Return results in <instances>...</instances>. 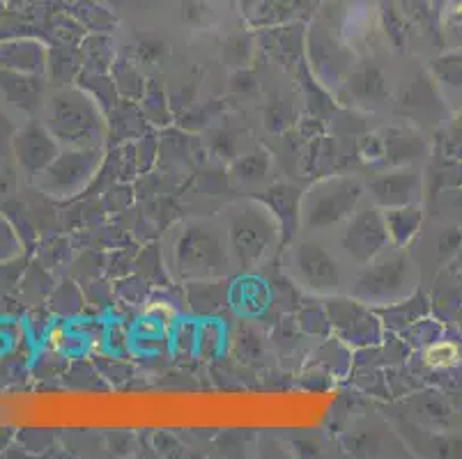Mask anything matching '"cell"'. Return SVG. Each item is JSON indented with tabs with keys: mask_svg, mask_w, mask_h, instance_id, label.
I'll return each instance as SVG.
<instances>
[{
	"mask_svg": "<svg viewBox=\"0 0 462 459\" xmlns=\"http://www.w3.org/2000/svg\"><path fill=\"white\" fill-rule=\"evenodd\" d=\"M368 200V184L355 175L318 179L304 191L297 209V225L304 234L336 236Z\"/></svg>",
	"mask_w": 462,
	"mask_h": 459,
	"instance_id": "4",
	"label": "cell"
},
{
	"mask_svg": "<svg viewBox=\"0 0 462 459\" xmlns=\"http://www.w3.org/2000/svg\"><path fill=\"white\" fill-rule=\"evenodd\" d=\"M283 271L297 287L320 296H345L352 264L334 236L304 234L283 253Z\"/></svg>",
	"mask_w": 462,
	"mask_h": 459,
	"instance_id": "1",
	"label": "cell"
},
{
	"mask_svg": "<svg viewBox=\"0 0 462 459\" xmlns=\"http://www.w3.org/2000/svg\"><path fill=\"white\" fill-rule=\"evenodd\" d=\"M412 289V264L401 246H394L371 262L352 269L345 296L359 306H391Z\"/></svg>",
	"mask_w": 462,
	"mask_h": 459,
	"instance_id": "6",
	"label": "cell"
},
{
	"mask_svg": "<svg viewBox=\"0 0 462 459\" xmlns=\"http://www.w3.org/2000/svg\"><path fill=\"white\" fill-rule=\"evenodd\" d=\"M168 264L179 280H212L232 271L228 243L218 216L186 220L168 246Z\"/></svg>",
	"mask_w": 462,
	"mask_h": 459,
	"instance_id": "3",
	"label": "cell"
},
{
	"mask_svg": "<svg viewBox=\"0 0 462 459\" xmlns=\"http://www.w3.org/2000/svg\"><path fill=\"white\" fill-rule=\"evenodd\" d=\"M42 124L62 149H99L106 124L97 104L81 90H56L39 104Z\"/></svg>",
	"mask_w": 462,
	"mask_h": 459,
	"instance_id": "5",
	"label": "cell"
},
{
	"mask_svg": "<svg viewBox=\"0 0 462 459\" xmlns=\"http://www.w3.org/2000/svg\"><path fill=\"white\" fill-rule=\"evenodd\" d=\"M101 161L99 149H62L44 170L37 184L49 195H72L88 184Z\"/></svg>",
	"mask_w": 462,
	"mask_h": 459,
	"instance_id": "8",
	"label": "cell"
},
{
	"mask_svg": "<svg viewBox=\"0 0 462 459\" xmlns=\"http://www.w3.org/2000/svg\"><path fill=\"white\" fill-rule=\"evenodd\" d=\"M343 255L348 257L352 269L371 262L373 257H378L380 253L394 248V236L387 223L385 209L380 204H375L371 197L357 209L338 234L334 236Z\"/></svg>",
	"mask_w": 462,
	"mask_h": 459,
	"instance_id": "7",
	"label": "cell"
},
{
	"mask_svg": "<svg viewBox=\"0 0 462 459\" xmlns=\"http://www.w3.org/2000/svg\"><path fill=\"white\" fill-rule=\"evenodd\" d=\"M458 359V347L453 343H435L426 349V363L433 368H449Z\"/></svg>",
	"mask_w": 462,
	"mask_h": 459,
	"instance_id": "10",
	"label": "cell"
},
{
	"mask_svg": "<svg viewBox=\"0 0 462 459\" xmlns=\"http://www.w3.org/2000/svg\"><path fill=\"white\" fill-rule=\"evenodd\" d=\"M225 243H228L232 271H253L276 253L281 241V223L267 204L258 200H239L221 213Z\"/></svg>",
	"mask_w": 462,
	"mask_h": 459,
	"instance_id": "2",
	"label": "cell"
},
{
	"mask_svg": "<svg viewBox=\"0 0 462 459\" xmlns=\"http://www.w3.org/2000/svg\"><path fill=\"white\" fill-rule=\"evenodd\" d=\"M21 131V124L14 122L12 110L0 101V159H5L10 154L12 145L17 142V136Z\"/></svg>",
	"mask_w": 462,
	"mask_h": 459,
	"instance_id": "9",
	"label": "cell"
}]
</instances>
